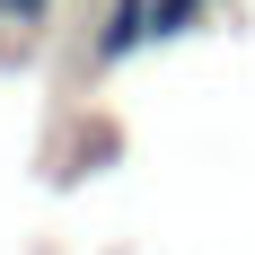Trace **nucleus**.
Here are the masks:
<instances>
[{"instance_id":"f03ea898","label":"nucleus","mask_w":255,"mask_h":255,"mask_svg":"<svg viewBox=\"0 0 255 255\" xmlns=\"http://www.w3.org/2000/svg\"><path fill=\"white\" fill-rule=\"evenodd\" d=\"M53 0H0V26H44Z\"/></svg>"},{"instance_id":"f257e3e1","label":"nucleus","mask_w":255,"mask_h":255,"mask_svg":"<svg viewBox=\"0 0 255 255\" xmlns=\"http://www.w3.org/2000/svg\"><path fill=\"white\" fill-rule=\"evenodd\" d=\"M203 9H211V0H150V44H158V35H185Z\"/></svg>"}]
</instances>
